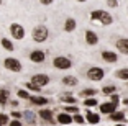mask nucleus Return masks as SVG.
<instances>
[{
  "label": "nucleus",
  "instance_id": "obj_25",
  "mask_svg": "<svg viewBox=\"0 0 128 126\" xmlns=\"http://www.w3.org/2000/svg\"><path fill=\"white\" fill-rule=\"evenodd\" d=\"M97 103L98 102L95 100V98H87V100H84V105H86V107H95Z\"/></svg>",
  "mask_w": 128,
  "mask_h": 126
},
{
  "label": "nucleus",
  "instance_id": "obj_3",
  "mask_svg": "<svg viewBox=\"0 0 128 126\" xmlns=\"http://www.w3.org/2000/svg\"><path fill=\"white\" fill-rule=\"evenodd\" d=\"M4 66L12 72H20L22 71V64H20V61L15 59V57H7V59L4 61Z\"/></svg>",
  "mask_w": 128,
  "mask_h": 126
},
{
  "label": "nucleus",
  "instance_id": "obj_35",
  "mask_svg": "<svg viewBox=\"0 0 128 126\" xmlns=\"http://www.w3.org/2000/svg\"><path fill=\"white\" fill-rule=\"evenodd\" d=\"M10 126H22V123H20V120H13V121H10Z\"/></svg>",
  "mask_w": 128,
  "mask_h": 126
},
{
  "label": "nucleus",
  "instance_id": "obj_13",
  "mask_svg": "<svg viewBox=\"0 0 128 126\" xmlns=\"http://www.w3.org/2000/svg\"><path fill=\"white\" fill-rule=\"evenodd\" d=\"M58 123H61V125H69V123H72V116H69L68 113H59V115H58Z\"/></svg>",
  "mask_w": 128,
  "mask_h": 126
},
{
  "label": "nucleus",
  "instance_id": "obj_2",
  "mask_svg": "<svg viewBox=\"0 0 128 126\" xmlns=\"http://www.w3.org/2000/svg\"><path fill=\"white\" fill-rule=\"evenodd\" d=\"M33 39L36 41V43H43V41H46V39H48V28L43 26V25L36 26V28L33 30Z\"/></svg>",
  "mask_w": 128,
  "mask_h": 126
},
{
  "label": "nucleus",
  "instance_id": "obj_26",
  "mask_svg": "<svg viewBox=\"0 0 128 126\" xmlns=\"http://www.w3.org/2000/svg\"><path fill=\"white\" fill-rule=\"evenodd\" d=\"M104 93H105V95H112V93H115V87H113V85L104 87Z\"/></svg>",
  "mask_w": 128,
  "mask_h": 126
},
{
  "label": "nucleus",
  "instance_id": "obj_4",
  "mask_svg": "<svg viewBox=\"0 0 128 126\" xmlns=\"http://www.w3.org/2000/svg\"><path fill=\"white\" fill-rule=\"evenodd\" d=\"M87 77L90 79V80H102L104 79V69L100 67H90L89 71H87Z\"/></svg>",
  "mask_w": 128,
  "mask_h": 126
},
{
  "label": "nucleus",
  "instance_id": "obj_15",
  "mask_svg": "<svg viewBox=\"0 0 128 126\" xmlns=\"http://www.w3.org/2000/svg\"><path fill=\"white\" fill-rule=\"evenodd\" d=\"M87 121L90 123V125H97L98 121H100V116L97 115V113H92V111H87Z\"/></svg>",
  "mask_w": 128,
  "mask_h": 126
},
{
  "label": "nucleus",
  "instance_id": "obj_9",
  "mask_svg": "<svg viewBox=\"0 0 128 126\" xmlns=\"http://www.w3.org/2000/svg\"><path fill=\"white\" fill-rule=\"evenodd\" d=\"M102 59L105 61V62H117L118 61V57H117V54L115 52H110V51H104L102 52Z\"/></svg>",
  "mask_w": 128,
  "mask_h": 126
},
{
  "label": "nucleus",
  "instance_id": "obj_1",
  "mask_svg": "<svg viewBox=\"0 0 128 126\" xmlns=\"http://www.w3.org/2000/svg\"><path fill=\"white\" fill-rule=\"evenodd\" d=\"M90 18L94 20L95 23H102V25H110V23L113 21L112 15L107 13V11H104V10H94L90 13Z\"/></svg>",
  "mask_w": 128,
  "mask_h": 126
},
{
  "label": "nucleus",
  "instance_id": "obj_40",
  "mask_svg": "<svg viewBox=\"0 0 128 126\" xmlns=\"http://www.w3.org/2000/svg\"><path fill=\"white\" fill-rule=\"evenodd\" d=\"M0 5H2V0H0Z\"/></svg>",
  "mask_w": 128,
  "mask_h": 126
},
{
  "label": "nucleus",
  "instance_id": "obj_29",
  "mask_svg": "<svg viewBox=\"0 0 128 126\" xmlns=\"http://www.w3.org/2000/svg\"><path fill=\"white\" fill-rule=\"evenodd\" d=\"M8 123V116L5 115V113H0V125L4 126V125H7Z\"/></svg>",
  "mask_w": 128,
  "mask_h": 126
},
{
  "label": "nucleus",
  "instance_id": "obj_14",
  "mask_svg": "<svg viewBox=\"0 0 128 126\" xmlns=\"http://www.w3.org/2000/svg\"><path fill=\"white\" fill-rule=\"evenodd\" d=\"M40 118L44 120V121H48V123H53V111L41 110V111H40Z\"/></svg>",
  "mask_w": 128,
  "mask_h": 126
},
{
  "label": "nucleus",
  "instance_id": "obj_8",
  "mask_svg": "<svg viewBox=\"0 0 128 126\" xmlns=\"http://www.w3.org/2000/svg\"><path fill=\"white\" fill-rule=\"evenodd\" d=\"M30 59L33 61V62H36V64H40V62H43V61L46 59V54L43 51H33L30 54Z\"/></svg>",
  "mask_w": 128,
  "mask_h": 126
},
{
  "label": "nucleus",
  "instance_id": "obj_28",
  "mask_svg": "<svg viewBox=\"0 0 128 126\" xmlns=\"http://www.w3.org/2000/svg\"><path fill=\"white\" fill-rule=\"evenodd\" d=\"M94 93H95L94 89H87V90H82L80 95H82V97H90V95H94Z\"/></svg>",
  "mask_w": 128,
  "mask_h": 126
},
{
  "label": "nucleus",
  "instance_id": "obj_24",
  "mask_svg": "<svg viewBox=\"0 0 128 126\" xmlns=\"http://www.w3.org/2000/svg\"><path fill=\"white\" fill-rule=\"evenodd\" d=\"M23 116L26 118L28 123H34V115L31 113V111H25V113H23Z\"/></svg>",
  "mask_w": 128,
  "mask_h": 126
},
{
  "label": "nucleus",
  "instance_id": "obj_41",
  "mask_svg": "<svg viewBox=\"0 0 128 126\" xmlns=\"http://www.w3.org/2000/svg\"><path fill=\"white\" fill-rule=\"evenodd\" d=\"M0 126H2V125H0Z\"/></svg>",
  "mask_w": 128,
  "mask_h": 126
},
{
  "label": "nucleus",
  "instance_id": "obj_10",
  "mask_svg": "<svg viewBox=\"0 0 128 126\" xmlns=\"http://www.w3.org/2000/svg\"><path fill=\"white\" fill-rule=\"evenodd\" d=\"M115 107H117V105L112 103V102H110V103H102L100 105V113H107V115H110V113L115 111Z\"/></svg>",
  "mask_w": 128,
  "mask_h": 126
},
{
  "label": "nucleus",
  "instance_id": "obj_32",
  "mask_svg": "<svg viewBox=\"0 0 128 126\" xmlns=\"http://www.w3.org/2000/svg\"><path fill=\"white\" fill-rule=\"evenodd\" d=\"M66 111H72V113H77V107H74V105H71V107H66Z\"/></svg>",
  "mask_w": 128,
  "mask_h": 126
},
{
  "label": "nucleus",
  "instance_id": "obj_5",
  "mask_svg": "<svg viewBox=\"0 0 128 126\" xmlns=\"http://www.w3.org/2000/svg\"><path fill=\"white\" fill-rule=\"evenodd\" d=\"M10 33L15 39H23V36H25V28H23L22 25H18V23H13V25L10 26Z\"/></svg>",
  "mask_w": 128,
  "mask_h": 126
},
{
  "label": "nucleus",
  "instance_id": "obj_37",
  "mask_svg": "<svg viewBox=\"0 0 128 126\" xmlns=\"http://www.w3.org/2000/svg\"><path fill=\"white\" fill-rule=\"evenodd\" d=\"M43 5H49V3H53V0H40Z\"/></svg>",
  "mask_w": 128,
  "mask_h": 126
},
{
  "label": "nucleus",
  "instance_id": "obj_6",
  "mask_svg": "<svg viewBox=\"0 0 128 126\" xmlns=\"http://www.w3.org/2000/svg\"><path fill=\"white\" fill-rule=\"evenodd\" d=\"M54 67L56 69H69V67L72 66V62L68 59V57H62V56H59V57H56V59L53 61Z\"/></svg>",
  "mask_w": 128,
  "mask_h": 126
},
{
  "label": "nucleus",
  "instance_id": "obj_34",
  "mask_svg": "<svg viewBox=\"0 0 128 126\" xmlns=\"http://www.w3.org/2000/svg\"><path fill=\"white\" fill-rule=\"evenodd\" d=\"M12 116H13V118H16V120H20L23 116V113H20V111H12Z\"/></svg>",
  "mask_w": 128,
  "mask_h": 126
},
{
  "label": "nucleus",
  "instance_id": "obj_19",
  "mask_svg": "<svg viewBox=\"0 0 128 126\" xmlns=\"http://www.w3.org/2000/svg\"><path fill=\"white\" fill-rule=\"evenodd\" d=\"M115 75H117V79H120V80H128V69H120V71L115 72Z\"/></svg>",
  "mask_w": 128,
  "mask_h": 126
},
{
  "label": "nucleus",
  "instance_id": "obj_18",
  "mask_svg": "<svg viewBox=\"0 0 128 126\" xmlns=\"http://www.w3.org/2000/svg\"><path fill=\"white\" fill-rule=\"evenodd\" d=\"M8 95H10V92H8L7 89H2V90H0V105H7Z\"/></svg>",
  "mask_w": 128,
  "mask_h": 126
},
{
  "label": "nucleus",
  "instance_id": "obj_7",
  "mask_svg": "<svg viewBox=\"0 0 128 126\" xmlns=\"http://www.w3.org/2000/svg\"><path fill=\"white\" fill-rule=\"evenodd\" d=\"M48 82H49V77H48V75H44V74L33 75V79H31V84H34V85H38V87L48 85Z\"/></svg>",
  "mask_w": 128,
  "mask_h": 126
},
{
  "label": "nucleus",
  "instance_id": "obj_38",
  "mask_svg": "<svg viewBox=\"0 0 128 126\" xmlns=\"http://www.w3.org/2000/svg\"><path fill=\"white\" fill-rule=\"evenodd\" d=\"M77 2H86V0H77Z\"/></svg>",
  "mask_w": 128,
  "mask_h": 126
},
{
  "label": "nucleus",
  "instance_id": "obj_20",
  "mask_svg": "<svg viewBox=\"0 0 128 126\" xmlns=\"http://www.w3.org/2000/svg\"><path fill=\"white\" fill-rule=\"evenodd\" d=\"M62 82L66 84V85H77V79L76 77H72V75H66V77L62 79Z\"/></svg>",
  "mask_w": 128,
  "mask_h": 126
},
{
  "label": "nucleus",
  "instance_id": "obj_27",
  "mask_svg": "<svg viewBox=\"0 0 128 126\" xmlns=\"http://www.w3.org/2000/svg\"><path fill=\"white\" fill-rule=\"evenodd\" d=\"M25 87H26V89H30V90H34V92H40V90H41V87L34 85V84H31V82H28V84H25Z\"/></svg>",
  "mask_w": 128,
  "mask_h": 126
},
{
  "label": "nucleus",
  "instance_id": "obj_21",
  "mask_svg": "<svg viewBox=\"0 0 128 126\" xmlns=\"http://www.w3.org/2000/svg\"><path fill=\"white\" fill-rule=\"evenodd\" d=\"M123 118H125V113H120V111H113V113H110V120H113V121H122Z\"/></svg>",
  "mask_w": 128,
  "mask_h": 126
},
{
  "label": "nucleus",
  "instance_id": "obj_36",
  "mask_svg": "<svg viewBox=\"0 0 128 126\" xmlns=\"http://www.w3.org/2000/svg\"><path fill=\"white\" fill-rule=\"evenodd\" d=\"M112 103H118V95H115V93H112Z\"/></svg>",
  "mask_w": 128,
  "mask_h": 126
},
{
  "label": "nucleus",
  "instance_id": "obj_16",
  "mask_svg": "<svg viewBox=\"0 0 128 126\" xmlns=\"http://www.w3.org/2000/svg\"><path fill=\"white\" fill-rule=\"evenodd\" d=\"M64 30L69 31V33L74 31L76 30V20L74 18H68V20H66V23H64Z\"/></svg>",
  "mask_w": 128,
  "mask_h": 126
},
{
  "label": "nucleus",
  "instance_id": "obj_30",
  "mask_svg": "<svg viewBox=\"0 0 128 126\" xmlns=\"http://www.w3.org/2000/svg\"><path fill=\"white\" fill-rule=\"evenodd\" d=\"M18 97L20 98H30V93L26 90H18Z\"/></svg>",
  "mask_w": 128,
  "mask_h": 126
},
{
  "label": "nucleus",
  "instance_id": "obj_17",
  "mask_svg": "<svg viewBox=\"0 0 128 126\" xmlns=\"http://www.w3.org/2000/svg\"><path fill=\"white\" fill-rule=\"evenodd\" d=\"M30 100L33 105H40V107H43V105L48 103V100H46L44 97H30Z\"/></svg>",
  "mask_w": 128,
  "mask_h": 126
},
{
  "label": "nucleus",
  "instance_id": "obj_11",
  "mask_svg": "<svg viewBox=\"0 0 128 126\" xmlns=\"http://www.w3.org/2000/svg\"><path fill=\"white\" fill-rule=\"evenodd\" d=\"M86 41H87V44H97L98 43V36L94 33V31H87L86 33Z\"/></svg>",
  "mask_w": 128,
  "mask_h": 126
},
{
  "label": "nucleus",
  "instance_id": "obj_23",
  "mask_svg": "<svg viewBox=\"0 0 128 126\" xmlns=\"http://www.w3.org/2000/svg\"><path fill=\"white\" fill-rule=\"evenodd\" d=\"M61 102H64V103H71V105H74L76 103V98L72 95H62L61 97Z\"/></svg>",
  "mask_w": 128,
  "mask_h": 126
},
{
  "label": "nucleus",
  "instance_id": "obj_31",
  "mask_svg": "<svg viewBox=\"0 0 128 126\" xmlns=\"http://www.w3.org/2000/svg\"><path fill=\"white\" fill-rule=\"evenodd\" d=\"M72 121H76V123H79V125H82L84 123V118L80 115H74V118H72Z\"/></svg>",
  "mask_w": 128,
  "mask_h": 126
},
{
  "label": "nucleus",
  "instance_id": "obj_39",
  "mask_svg": "<svg viewBox=\"0 0 128 126\" xmlns=\"http://www.w3.org/2000/svg\"><path fill=\"white\" fill-rule=\"evenodd\" d=\"M117 126H123V125H117Z\"/></svg>",
  "mask_w": 128,
  "mask_h": 126
},
{
  "label": "nucleus",
  "instance_id": "obj_33",
  "mask_svg": "<svg viewBox=\"0 0 128 126\" xmlns=\"http://www.w3.org/2000/svg\"><path fill=\"white\" fill-rule=\"evenodd\" d=\"M107 3H108V7H112V8H115L118 5V2L117 0H107Z\"/></svg>",
  "mask_w": 128,
  "mask_h": 126
},
{
  "label": "nucleus",
  "instance_id": "obj_22",
  "mask_svg": "<svg viewBox=\"0 0 128 126\" xmlns=\"http://www.w3.org/2000/svg\"><path fill=\"white\" fill-rule=\"evenodd\" d=\"M2 46H4V48L7 49V51H13V49H15L13 43H12L10 39H7V38H4V39H2Z\"/></svg>",
  "mask_w": 128,
  "mask_h": 126
},
{
  "label": "nucleus",
  "instance_id": "obj_12",
  "mask_svg": "<svg viewBox=\"0 0 128 126\" xmlns=\"http://www.w3.org/2000/svg\"><path fill=\"white\" fill-rule=\"evenodd\" d=\"M117 48L120 52L123 54H128V39H118L117 41Z\"/></svg>",
  "mask_w": 128,
  "mask_h": 126
}]
</instances>
